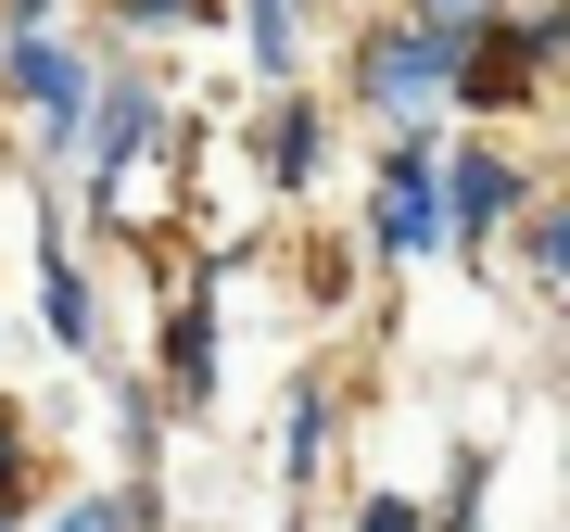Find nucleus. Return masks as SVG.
I'll use <instances>...</instances> for the list:
<instances>
[{"label": "nucleus", "mask_w": 570, "mask_h": 532, "mask_svg": "<svg viewBox=\"0 0 570 532\" xmlns=\"http://www.w3.org/2000/svg\"><path fill=\"white\" fill-rule=\"evenodd\" d=\"M456 51L469 39H431V26H406V13L355 26V102L381 115V127H431L444 89H456Z\"/></svg>", "instance_id": "f257e3e1"}, {"label": "nucleus", "mask_w": 570, "mask_h": 532, "mask_svg": "<svg viewBox=\"0 0 570 532\" xmlns=\"http://www.w3.org/2000/svg\"><path fill=\"white\" fill-rule=\"evenodd\" d=\"M431 204H444V254H469V266H482V242L532 204V165H520L508 140H482V127H469V140H444V152H431Z\"/></svg>", "instance_id": "f03ea898"}, {"label": "nucleus", "mask_w": 570, "mask_h": 532, "mask_svg": "<svg viewBox=\"0 0 570 532\" xmlns=\"http://www.w3.org/2000/svg\"><path fill=\"white\" fill-rule=\"evenodd\" d=\"M89 51L63 39V26H13L0 39V102H26V127H39V152H77V127H89Z\"/></svg>", "instance_id": "7ed1b4c3"}, {"label": "nucleus", "mask_w": 570, "mask_h": 532, "mask_svg": "<svg viewBox=\"0 0 570 532\" xmlns=\"http://www.w3.org/2000/svg\"><path fill=\"white\" fill-rule=\"evenodd\" d=\"M153 140H165V89H153V77H102V89H89V127H77L89 216H127V178H140Z\"/></svg>", "instance_id": "20e7f679"}, {"label": "nucleus", "mask_w": 570, "mask_h": 532, "mask_svg": "<svg viewBox=\"0 0 570 532\" xmlns=\"http://www.w3.org/2000/svg\"><path fill=\"white\" fill-rule=\"evenodd\" d=\"M431 127H393L381 152V190H367V242H381V266H431L444 254V204H431Z\"/></svg>", "instance_id": "39448f33"}, {"label": "nucleus", "mask_w": 570, "mask_h": 532, "mask_svg": "<svg viewBox=\"0 0 570 532\" xmlns=\"http://www.w3.org/2000/svg\"><path fill=\"white\" fill-rule=\"evenodd\" d=\"M39 329L63 355H102V305H89V254L63 242V216H39Z\"/></svg>", "instance_id": "423d86ee"}, {"label": "nucleus", "mask_w": 570, "mask_h": 532, "mask_svg": "<svg viewBox=\"0 0 570 532\" xmlns=\"http://www.w3.org/2000/svg\"><path fill=\"white\" fill-rule=\"evenodd\" d=\"M317 152H330V127H317V102H266L254 115V165H266V190H317Z\"/></svg>", "instance_id": "0eeeda50"}, {"label": "nucleus", "mask_w": 570, "mask_h": 532, "mask_svg": "<svg viewBox=\"0 0 570 532\" xmlns=\"http://www.w3.org/2000/svg\"><path fill=\"white\" fill-rule=\"evenodd\" d=\"M165 381H178V406L216 393V292H190V305L165 317Z\"/></svg>", "instance_id": "6e6552de"}, {"label": "nucleus", "mask_w": 570, "mask_h": 532, "mask_svg": "<svg viewBox=\"0 0 570 532\" xmlns=\"http://www.w3.org/2000/svg\"><path fill=\"white\" fill-rule=\"evenodd\" d=\"M330 431H343V393H330V381H305V393H292V418H279V482H292V494L317 482Z\"/></svg>", "instance_id": "1a4fd4ad"}, {"label": "nucleus", "mask_w": 570, "mask_h": 532, "mask_svg": "<svg viewBox=\"0 0 570 532\" xmlns=\"http://www.w3.org/2000/svg\"><path fill=\"white\" fill-rule=\"evenodd\" d=\"M508 228H520V292H558V279H570V204H546V190H532Z\"/></svg>", "instance_id": "9d476101"}, {"label": "nucleus", "mask_w": 570, "mask_h": 532, "mask_svg": "<svg viewBox=\"0 0 570 532\" xmlns=\"http://www.w3.org/2000/svg\"><path fill=\"white\" fill-rule=\"evenodd\" d=\"M242 39H254V63H266V89H292V63H305V13H292V0H242Z\"/></svg>", "instance_id": "9b49d317"}, {"label": "nucleus", "mask_w": 570, "mask_h": 532, "mask_svg": "<svg viewBox=\"0 0 570 532\" xmlns=\"http://www.w3.org/2000/svg\"><path fill=\"white\" fill-rule=\"evenodd\" d=\"M482 494H494V456H456L444 508H419V532H482Z\"/></svg>", "instance_id": "f8f14e48"}, {"label": "nucleus", "mask_w": 570, "mask_h": 532, "mask_svg": "<svg viewBox=\"0 0 570 532\" xmlns=\"http://www.w3.org/2000/svg\"><path fill=\"white\" fill-rule=\"evenodd\" d=\"M26 494H39V456H26V418L0 406V532H26Z\"/></svg>", "instance_id": "ddd939ff"}, {"label": "nucleus", "mask_w": 570, "mask_h": 532, "mask_svg": "<svg viewBox=\"0 0 570 532\" xmlns=\"http://www.w3.org/2000/svg\"><path fill=\"white\" fill-rule=\"evenodd\" d=\"M406 26H431V39H482V26H508V0H393Z\"/></svg>", "instance_id": "4468645a"}, {"label": "nucleus", "mask_w": 570, "mask_h": 532, "mask_svg": "<svg viewBox=\"0 0 570 532\" xmlns=\"http://www.w3.org/2000/svg\"><path fill=\"white\" fill-rule=\"evenodd\" d=\"M115 431H127V482H140V470H153V431H165V393L127 381V393H115Z\"/></svg>", "instance_id": "2eb2a0df"}, {"label": "nucleus", "mask_w": 570, "mask_h": 532, "mask_svg": "<svg viewBox=\"0 0 570 532\" xmlns=\"http://www.w3.org/2000/svg\"><path fill=\"white\" fill-rule=\"evenodd\" d=\"M355 532H419V494H393V482H367V494H355Z\"/></svg>", "instance_id": "dca6fc26"}, {"label": "nucleus", "mask_w": 570, "mask_h": 532, "mask_svg": "<svg viewBox=\"0 0 570 532\" xmlns=\"http://www.w3.org/2000/svg\"><path fill=\"white\" fill-rule=\"evenodd\" d=\"M115 13H127V26H190L204 0H115Z\"/></svg>", "instance_id": "f3484780"}, {"label": "nucleus", "mask_w": 570, "mask_h": 532, "mask_svg": "<svg viewBox=\"0 0 570 532\" xmlns=\"http://www.w3.org/2000/svg\"><path fill=\"white\" fill-rule=\"evenodd\" d=\"M63 0H0V39H13V26H51Z\"/></svg>", "instance_id": "a211bd4d"}, {"label": "nucleus", "mask_w": 570, "mask_h": 532, "mask_svg": "<svg viewBox=\"0 0 570 532\" xmlns=\"http://www.w3.org/2000/svg\"><path fill=\"white\" fill-rule=\"evenodd\" d=\"M279 532H317V520H305V508H292V520H279Z\"/></svg>", "instance_id": "6ab92c4d"}]
</instances>
